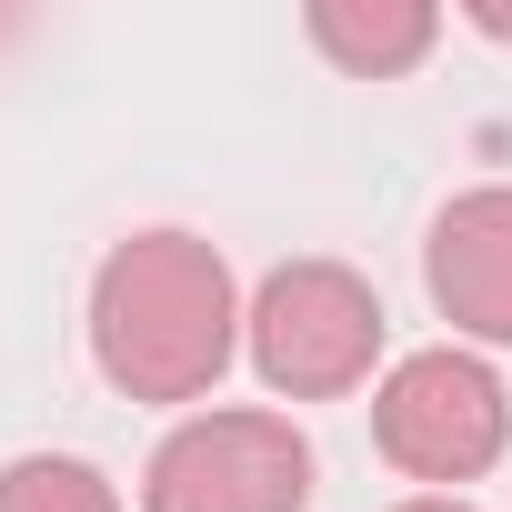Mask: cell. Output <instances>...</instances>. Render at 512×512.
Listing matches in <instances>:
<instances>
[{"label":"cell","mask_w":512,"mask_h":512,"mask_svg":"<svg viewBox=\"0 0 512 512\" xmlns=\"http://www.w3.org/2000/svg\"><path fill=\"white\" fill-rule=\"evenodd\" d=\"M241 342L231 262L201 231H131L91 272V362L131 402H201Z\"/></svg>","instance_id":"6da1fadb"},{"label":"cell","mask_w":512,"mask_h":512,"mask_svg":"<svg viewBox=\"0 0 512 512\" xmlns=\"http://www.w3.org/2000/svg\"><path fill=\"white\" fill-rule=\"evenodd\" d=\"M241 332H251L262 382L292 402H332V392L372 382V362H382V302L352 262H282L251 292Z\"/></svg>","instance_id":"7a4b0ae2"},{"label":"cell","mask_w":512,"mask_h":512,"mask_svg":"<svg viewBox=\"0 0 512 512\" xmlns=\"http://www.w3.org/2000/svg\"><path fill=\"white\" fill-rule=\"evenodd\" d=\"M302 502L312 442L282 412H191L141 472V512H302Z\"/></svg>","instance_id":"3957f363"},{"label":"cell","mask_w":512,"mask_h":512,"mask_svg":"<svg viewBox=\"0 0 512 512\" xmlns=\"http://www.w3.org/2000/svg\"><path fill=\"white\" fill-rule=\"evenodd\" d=\"M372 442L412 472V482H472L502 462L512 442V392L492 382V362L472 352H412L392 362V382L372 392Z\"/></svg>","instance_id":"277c9868"},{"label":"cell","mask_w":512,"mask_h":512,"mask_svg":"<svg viewBox=\"0 0 512 512\" xmlns=\"http://www.w3.org/2000/svg\"><path fill=\"white\" fill-rule=\"evenodd\" d=\"M422 282H432L452 332L512 342V181H482V191L442 201V221L422 241Z\"/></svg>","instance_id":"5b68a950"},{"label":"cell","mask_w":512,"mask_h":512,"mask_svg":"<svg viewBox=\"0 0 512 512\" xmlns=\"http://www.w3.org/2000/svg\"><path fill=\"white\" fill-rule=\"evenodd\" d=\"M312 41L352 71V81H392L442 41L432 0H312Z\"/></svg>","instance_id":"8992f818"},{"label":"cell","mask_w":512,"mask_h":512,"mask_svg":"<svg viewBox=\"0 0 512 512\" xmlns=\"http://www.w3.org/2000/svg\"><path fill=\"white\" fill-rule=\"evenodd\" d=\"M0 512H121V492L81 452H21L0 462Z\"/></svg>","instance_id":"52a82bcc"},{"label":"cell","mask_w":512,"mask_h":512,"mask_svg":"<svg viewBox=\"0 0 512 512\" xmlns=\"http://www.w3.org/2000/svg\"><path fill=\"white\" fill-rule=\"evenodd\" d=\"M472 21H482L492 41H512V11H492V0H482V11H472Z\"/></svg>","instance_id":"ba28073f"},{"label":"cell","mask_w":512,"mask_h":512,"mask_svg":"<svg viewBox=\"0 0 512 512\" xmlns=\"http://www.w3.org/2000/svg\"><path fill=\"white\" fill-rule=\"evenodd\" d=\"M402 512H472V502H452V492H422V502H402Z\"/></svg>","instance_id":"9c48e42d"}]
</instances>
